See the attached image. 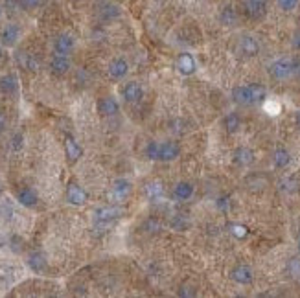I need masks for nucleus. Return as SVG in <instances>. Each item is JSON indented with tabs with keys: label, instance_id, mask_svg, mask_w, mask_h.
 <instances>
[{
	"label": "nucleus",
	"instance_id": "nucleus-1",
	"mask_svg": "<svg viewBox=\"0 0 300 298\" xmlns=\"http://www.w3.org/2000/svg\"><path fill=\"white\" fill-rule=\"evenodd\" d=\"M181 155V147L175 142H148L146 146V157L149 160H158V162H172L179 158Z\"/></svg>",
	"mask_w": 300,
	"mask_h": 298
},
{
	"label": "nucleus",
	"instance_id": "nucleus-2",
	"mask_svg": "<svg viewBox=\"0 0 300 298\" xmlns=\"http://www.w3.org/2000/svg\"><path fill=\"white\" fill-rule=\"evenodd\" d=\"M131 192H133V184L127 181V179H116V181L112 182L109 197H111V201H114V202H123L129 195H131Z\"/></svg>",
	"mask_w": 300,
	"mask_h": 298
},
{
	"label": "nucleus",
	"instance_id": "nucleus-3",
	"mask_svg": "<svg viewBox=\"0 0 300 298\" xmlns=\"http://www.w3.org/2000/svg\"><path fill=\"white\" fill-rule=\"evenodd\" d=\"M125 214L122 206H118V204H111V206H102V208H96L94 210V219L98 223H103V225H107V223L114 221V219H120Z\"/></svg>",
	"mask_w": 300,
	"mask_h": 298
},
{
	"label": "nucleus",
	"instance_id": "nucleus-4",
	"mask_svg": "<svg viewBox=\"0 0 300 298\" xmlns=\"http://www.w3.org/2000/svg\"><path fill=\"white\" fill-rule=\"evenodd\" d=\"M269 74L273 79H287L293 76V59H278L275 63H271Z\"/></svg>",
	"mask_w": 300,
	"mask_h": 298
},
{
	"label": "nucleus",
	"instance_id": "nucleus-5",
	"mask_svg": "<svg viewBox=\"0 0 300 298\" xmlns=\"http://www.w3.org/2000/svg\"><path fill=\"white\" fill-rule=\"evenodd\" d=\"M66 201L74 204V206H83L89 201V193L77 182H68V186H66Z\"/></svg>",
	"mask_w": 300,
	"mask_h": 298
},
{
	"label": "nucleus",
	"instance_id": "nucleus-6",
	"mask_svg": "<svg viewBox=\"0 0 300 298\" xmlns=\"http://www.w3.org/2000/svg\"><path fill=\"white\" fill-rule=\"evenodd\" d=\"M74 46H76V40H74V37L70 33H61V35H57L56 40H54V52H56L57 56H68V54H72Z\"/></svg>",
	"mask_w": 300,
	"mask_h": 298
},
{
	"label": "nucleus",
	"instance_id": "nucleus-7",
	"mask_svg": "<svg viewBox=\"0 0 300 298\" xmlns=\"http://www.w3.org/2000/svg\"><path fill=\"white\" fill-rule=\"evenodd\" d=\"M65 155H66L68 164H76L83 155V147L79 146V142L74 137H70V135H66V138H65Z\"/></svg>",
	"mask_w": 300,
	"mask_h": 298
},
{
	"label": "nucleus",
	"instance_id": "nucleus-8",
	"mask_svg": "<svg viewBox=\"0 0 300 298\" xmlns=\"http://www.w3.org/2000/svg\"><path fill=\"white\" fill-rule=\"evenodd\" d=\"M245 11L250 19L260 20L267 13V0H247L245 2Z\"/></svg>",
	"mask_w": 300,
	"mask_h": 298
},
{
	"label": "nucleus",
	"instance_id": "nucleus-9",
	"mask_svg": "<svg viewBox=\"0 0 300 298\" xmlns=\"http://www.w3.org/2000/svg\"><path fill=\"white\" fill-rule=\"evenodd\" d=\"M96 13L102 20H114L120 17L122 11H120V8L116 4H112V2H100L96 6Z\"/></svg>",
	"mask_w": 300,
	"mask_h": 298
},
{
	"label": "nucleus",
	"instance_id": "nucleus-10",
	"mask_svg": "<svg viewBox=\"0 0 300 298\" xmlns=\"http://www.w3.org/2000/svg\"><path fill=\"white\" fill-rule=\"evenodd\" d=\"M177 68H179V72H181L183 76H192L193 72H195V68H197L195 57H193L192 54H188V52L181 54V56H179V59H177Z\"/></svg>",
	"mask_w": 300,
	"mask_h": 298
},
{
	"label": "nucleus",
	"instance_id": "nucleus-11",
	"mask_svg": "<svg viewBox=\"0 0 300 298\" xmlns=\"http://www.w3.org/2000/svg\"><path fill=\"white\" fill-rule=\"evenodd\" d=\"M98 112L102 116H114V114L120 112V105L112 96H105L98 101Z\"/></svg>",
	"mask_w": 300,
	"mask_h": 298
},
{
	"label": "nucleus",
	"instance_id": "nucleus-12",
	"mask_svg": "<svg viewBox=\"0 0 300 298\" xmlns=\"http://www.w3.org/2000/svg\"><path fill=\"white\" fill-rule=\"evenodd\" d=\"M127 72H129V65L123 57H116V59L111 61V65H109V76L112 79H122V77L127 76Z\"/></svg>",
	"mask_w": 300,
	"mask_h": 298
},
{
	"label": "nucleus",
	"instance_id": "nucleus-13",
	"mask_svg": "<svg viewBox=\"0 0 300 298\" xmlns=\"http://www.w3.org/2000/svg\"><path fill=\"white\" fill-rule=\"evenodd\" d=\"M15 61H17V65L21 66V68H24V70H28V72L39 70V61L31 56V54H28V52H17Z\"/></svg>",
	"mask_w": 300,
	"mask_h": 298
},
{
	"label": "nucleus",
	"instance_id": "nucleus-14",
	"mask_svg": "<svg viewBox=\"0 0 300 298\" xmlns=\"http://www.w3.org/2000/svg\"><path fill=\"white\" fill-rule=\"evenodd\" d=\"M50 70L56 76H65L66 72L70 70V59H68V56H57L56 54L50 61Z\"/></svg>",
	"mask_w": 300,
	"mask_h": 298
},
{
	"label": "nucleus",
	"instance_id": "nucleus-15",
	"mask_svg": "<svg viewBox=\"0 0 300 298\" xmlns=\"http://www.w3.org/2000/svg\"><path fill=\"white\" fill-rule=\"evenodd\" d=\"M232 100L238 105H254V98L250 94V87H234L232 91Z\"/></svg>",
	"mask_w": 300,
	"mask_h": 298
},
{
	"label": "nucleus",
	"instance_id": "nucleus-16",
	"mask_svg": "<svg viewBox=\"0 0 300 298\" xmlns=\"http://www.w3.org/2000/svg\"><path fill=\"white\" fill-rule=\"evenodd\" d=\"M19 37H21V28L17 24H6V28L0 33V40L6 46H13L19 40Z\"/></svg>",
	"mask_w": 300,
	"mask_h": 298
},
{
	"label": "nucleus",
	"instance_id": "nucleus-17",
	"mask_svg": "<svg viewBox=\"0 0 300 298\" xmlns=\"http://www.w3.org/2000/svg\"><path fill=\"white\" fill-rule=\"evenodd\" d=\"M17 201L26 208H33L37 202H39V197H37L35 190H31V188L26 186V188H21V190L17 192Z\"/></svg>",
	"mask_w": 300,
	"mask_h": 298
},
{
	"label": "nucleus",
	"instance_id": "nucleus-18",
	"mask_svg": "<svg viewBox=\"0 0 300 298\" xmlns=\"http://www.w3.org/2000/svg\"><path fill=\"white\" fill-rule=\"evenodd\" d=\"M232 280L236 283H241V285H247V283L252 282V271L247 265H238V267L232 269Z\"/></svg>",
	"mask_w": 300,
	"mask_h": 298
},
{
	"label": "nucleus",
	"instance_id": "nucleus-19",
	"mask_svg": "<svg viewBox=\"0 0 300 298\" xmlns=\"http://www.w3.org/2000/svg\"><path fill=\"white\" fill-rule=\"evenodd\" d=\"M239 48H241V52H243L245 56H249V57L258 56V52H260L258 40H256L254 37H250V35L241 37V40H239Z\"/></svg>",
	"mask_w": 300,
	"mask_h": 298
},
{
	"label": "nucleus",
	"instance_id": "nucleus-20",
	"mask_svg": "<svg viewBox=\"0 0 300 298\" xmlns=\"http://www.w3.org/2000/svg\"><path fill=\"white\" fill-rule=\"evenodd\" d=\"M193 192H195V190H193V184L186 181L177 182L175 188H173V195H175L179 201H188V199H192Z\"/></svg>",
	"mask_w": 300,
	"mask_h": 298
},
{
	"label": "nucleus",
	"instance_id": "nucleus-21",
	"mask_svg": "<svg viewBox=\"0 0 300 298\" xmlns=\"http://www.w3.org/2000/svg\"><path fill=\"white\" fill-rule=\"evenodd\" d=\"M142 87L138 85L137 81H131V83H127V85L123 87V100L129 101V103H135V101H138L140 98H142Z\"/></svg>",
	"mask_w": 300,
	"mask_h": 298
},
{
	"label": "nucleus",
	"instance_id": "nucleus-22",
	"mask_svg": "<svg viewBox=\"0 0 300 298\" xmlns=\"http://www.w3.org/2000/svg\"><path fill=\"white\" fill-rule=\"evenodd\" d=\"M17 89H19V83H17V77L13 74H6V76L0 77V92L2 94L11 96L17 92Z\"/></svg>",
	"mask_w": 300,
	"mask_h": 298
},
{
	"label": "nucleus",
	"instance_id": "nucleus-23",
	"mask_svg": "<svg viewBox=\"0 0 300 298\" xmlns=\"http://www.w3.org/2000/svg\"><path fill=\"white\" fill-rule=\"evenodd\" d=\"M234 162L238 166H250L254 162V153L250 151L249 147H238L234 151Z\"/></svg>",
	"mask_w": 300,
	"mask_h": 298
},
{
	"label": "nucleus",
	"instance_id": "nucleus-24",
	"mask_svg": "<svg viewBox=\"0 0 300 298\" xmlns=\"http://www.w3.org/2000/svg\"><path fill=\"white\" fill-rule=\"evenodd\" d=\"M146 195H148L149 201H160L164 195V188L160 182H149L148 186H146Z\"/></svg>",
	"mask_w": 300,
	"mask_h": 298
},
{
	"label": "nucleus",
	"instance_id": "nucleus-25",
	"mask_svg": "<svg viewBox=\"0 0 300 298\" xmlns=\"http://www.w3.org/2000/svg\"><path fill=\"white\" fill-rule=\"evenodd\" d=\"M28 265H30L31 271H35V273H42L46 269V260L42 254L39 252H33L28 256Z\"/></svg>",
	"mask_w": 300,
	"mask_h": 298
},
{
	"label": "nucleus",
	"instance_id": "nucleus-26",
	"mask_svg": "<svg viewBox=\"0 0 300 298\" xmlns=\"http://www.w3.org/2000/svg\"><path fill=\"white\" fill-rule=\"evenodd\" d=\"M273 162H275L276 167H285L291 162L289 151H287V149H284V147H278V149H275V153H273Z\"/></svg>",
	"mask_w": 300,
	"mask_h": 298
},
{
	"label": "nucleus",
	"instance_id": "nucleus-27",
	"mask_svg": "<svg viewBox=\"0 0 300 298\" xmlns=\"http://www.w3.org/2000/svg\"><path fill=\"white\" fill-rule=\"evenodd\" d=\"M169 228H172V230H177V232H186L190 228V221L184 218L183 214H177V216H173V218L169 219Z\"/></svg>",
	"mask_w": 300,
	"mask_h": 298
},
{
	"label": "nucleus",
	"instance_id": "nucleus-28",
	"mask_svg": "<svg viewBox=\"0 0 300 298\" xmlns=\"http://www.w3.org/2000/svg\"><path fill=\"white\" fill-rule=\"evenodd\" d=\"M219 19H221V22H223L225 26H234L236 20H238V15H236V11L232 6H225L223 10H221Z\"/></svg>",
	"mask_w": 300,
	"mask_h": 298
},
{
	"label": "nucleus",
	"instance_id": "nucleus-29",
	"mask_svg": "<svg viewBox=\"0 0 300 298\" xmlns=\"http://www.w3.org/2000/svg\"><path fill=\"white\" fill-rule=\"evenodd\" d=\"M225 127H227L229 133H236L241 127V120H239V116L236 112H230V114L225 116Z\"/></svg>",
	"mask_w": 300,
	"mask_h": 298
},
{
	"label": "nucleus",
	"instance_id": "nucleus-30",
	"mask_svg": "<svg viewBox=\"0 0 300 298\" xmlns=\"http://www.w3.org/2000/svg\"><path fill=\"white\" fill-rule=\"evenodd\" d=\"M160 228H162V225H160V221H157L155 218H149L148 221L144 223V230L149 234H157Z\"/></svg>",
	"mask_w": 300,
	"mask_h": 298
},
{
	"label": "nucleus",
	"instance_id": "nucleus-31",
	"mask_svg": "<svg viewBox=\"0 0 300 298\" xmlns=\"http://www.w3.org/2000/svg\"><path fill=\"white\" fill-rule=\"evenodd\" d=\"M230 232L234 234L238 239H243L249 236V228L245 227V225H230Z\"/></svg>",
	"mask_w": 300,
	"mask_h": 298
},
{
	"label": "nucleus",
	"instance_id": "nucleus-32",
	"mask_svg": "<svg viewBox=\"0 0 300 298\" xmlns=\"http://www.w3.org/2000/svg\"><path fill=\"white\" fill-rule=\"evenodd\" d=\"M22 147H24V135L22 133H15L13 138H11V149L13 151H21Z\"/></svg>",
	"mask_w": 300,
	"mask_h": 298
},
{
	"label": "nucleus",
	"instance_id": "nucleus-33",
	"mask_svg": "<svg viewBox=\"0 0 300 298\" xmlns=\"http://www.w3.org/2000/svg\"><path fill=\"white\" fill-rule=\"evenodd\" d=\"M276 4H278L280 10L284 11H293L298 6V0H276Z\"/></svg>",
	"mask_w": 300,
	"mask_h": 298
},
{
	"label": "nucleus",
	"instance_id": "nucleus-34",
	"mask_svg": "<svg viewBox=\"0 0 300 298\" xmlns=\"http://www.w3.org/2000/svg\"><path fill=\"white\" fill-rule=\"evenodd\" d=\"M42 0H19V6H21L22 10L30 11V10H35V8H39L41 6Z\"/></svg>",
	"mask_w": 300,
	"mask_h": 298
},
{
	"label": "nucleus",
	"instance_id": "nucleus-35",
	"mask_svg": "<svg viewBox=\"0 0 300 298\" xmlns=\"http://www.w3.org/2000/svg\"><path fill=\"white\" fill-rule=\"evenodd\" d=\"M181 296H195V291H192L190 285H181V291H179Z\"/></svg>",
	"mask_w": 300,
	"mask_h": 298
},
{
	"label": "nucleus",
	"instance_id": "nucleus-36",
	"mask_svg": "<svg viewBox=\"0 0 300 298\" xmlns=\"http://www.w3.org/2000/svg\"><path fill=\"white\" fill-rule=\"evenodd\" d=\"M293 76L300 77V57L298 59H293Z\"/></svg>",
	"mask_w": 300,
	"mask_h": 298
},
{
	"label": "nucleus",
	"instance_id": "nucleus-37",
	"mask_svg": "<svg viewBox=\"0 0 300 298\" xmlns=\"http://www.w3.org/2000/svg\"><path fill=\"white\" fill-rule=\"evenodd\" d=\"M293 46H295L296 50H300V31H296L295 35H293Z\"/></svg>",
	"mask_w": 300,
	"mask_h": 298
},
{
	"label": "nucleus",
	"instance_id": "nucleus-38",
	"mask_svg": "<svg viewBox=\"0 0 300 298\" xmlns=\"http://www.w3.org/2000/svg\"><path fill=\"white\" fill-rule=\"evenodd\" d=\"M227 204H229L227 197H221V199L218 201V208H221V210H227Z\"/></svg>",
	"mask_w": 300,
	"mask_h": 298
},
{
	"label": "nucleus",
	"instance_id": "nucleus-39",
	"mask_svg": "<svg viewBox=\"0 0 300 298\" xmlns=\"http://www.w3.org/2000/svg\"><path fill=\"white\" fill-rule=\"evenodd\" d=\"M4 127H6V116L0 112V133L4 131Z\"/></svg>",
	"mask_w": 300,
	"mask_h": 298
},
{
	"label": "nucleus",
	"instance_id": "nucleus-40",
	"mask_svg": "<svg viewBox=\"0 0 300 298\" xmlns=\"http://www.w3.org/2000/svg\"><path fill=\"white\" fill-rule=\"evenodd\" d=\"M295 121H296V125H298V127H300V111H298V112H296V116H295Z\"/></svg>",
	"mask_w": 300,
	"mask_h": 298
},
{
	"label": "nucleus",
	"instance_id": "nucleus-41",
	"mask_svg": "<svg viewBox=\"0 0 300 298\" xmlns=\"http://www.w3.org/2000/svg\"><path fill=\"white\" fill-rule=\"evenodd\" d=\"M0 17H2V8H0Z\"/></svg>",
	"mask_w": 300,
	"mask_h": 298
},
{
	"label": "nucleus",
	"instance_id": "nucleus-42",
	"mask_svg": "<svg viewBox=\"0 0 300 298\" xmlns=\"http://www.w3.org/2000/svg\"><path fill=\"white\" fill-rule=\"evenodd\" d=\"M298 250H300V239H298Z\"/></svg>",
	"mask_w": 300,
	"mask_h": 298
},
{
	"label": "nucleus",
	"instance_id": "nucleus-43",
	"mask_svg": "<svg viewBox=\"0 0 300 298\" xmlns=\"http://www.w3.org/2000/svg\"><path fill=\"white\" fill-rule=\"evenodd\" d=\"M0 57H2V50H0Z\"/></svg>",
	"mask_w": 300,
	"mask_h": 298
},
{
	"label": "nucleus",
	"instance_id": "nucleus-44",
	"mask_svg": "<svg viewBox=\"0 0 300 298\" xmlns=\"http://www.w3.org/2000/svg\"><path fill=\"white\" fill-rule=\"evenodd\" d=\"M0 195H2V192H0Z\"/></svg>",
	"mask_w": 300,
	"mask_h": 298
}]
</instances>
